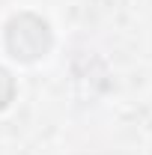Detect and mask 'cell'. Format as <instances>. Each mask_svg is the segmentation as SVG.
<instances>
[{"instance_id":"cell-1","label":"cell","mask_w":152,"mask_h":155,"mask_svg":"<svg viewBox=\"0 0 152 155\" xmlns=\"http://www.w3.org/2000/svg\"><path fill=\"white\" fill-rule=\"evenodd\" d=\"M54 48L51 24L33 12H21L6 24V51L18 63H36Z\"/></svg>"},{"instance_id":"cell-2","label":"cell","mask_w":152,"mask_h":155,"mask_svg":"<svg viewBox=\"0 0 152 155\" xmlns=\"http://www.w3.org/2000/svg\"><path fill=\"white\" fill-rule=\"evenodd\" d=\"M15 98V78L0 66V110H6Z\"/></svg>"}]
</instances>
